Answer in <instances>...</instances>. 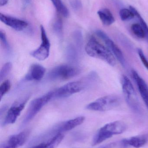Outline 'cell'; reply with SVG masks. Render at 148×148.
Returning a JSON list of instances; mask_svg holds the SVG:
<instances>
[{
	"label": "cell",
	"mask_w": 148,
	"mask_h": 148,
	"mask_svg": "<svg viewBox=\"0 0 148 148\" xmlns=\"http://www.w3.org/2000/svg\"><path fill=\"white\" fill-rule=\"evenodd\" d=\"M85 51L89 56L101 60L111 66H114L116 64V59L112 52L93 36L86 44Z\"/></svg>",
	"instance_id": "cell-1"
},
{
	"label": "cell",
	"mask_w": 148,
	"mask_h": 148,
	"mask_svg": "<svg viewBox=\"0 0 148 148\" xmlns=\"http://www.w3.org/2000/svg\"><path fill=\"white\" fill-rule=\"evenodd\" d=\"M127 128L125 123L120 121H115L105 124L96 134L92 141V146L99 145L114 136L123 134Z\"/></svg>",
	"instance_id": "cell-2"
},
{
	"label": "cell",
	"mask_w": 148,
	"mask_h": 148,
	"mask_svg": "<svg viewBox=\"0 0 148 148\" xmlns=\"http://www.w3.org/2000/svg\"><path fill=\"white\" fill-rule=\"evenodd\" d=\"M121 84L123 95L129 107L134 112L140 113V101L134 86L129 78L126 76H123Z\"/></svg>",
	"instance_id": "cell-3"
},
{
	"label": "cell",
	"mask_w": 148,
	"mask_h": 148,
	"mask_svg": "<svg viewBox=\"0 0 148 148\" xmlns=\"http://www.w3.org/2000/svg\"><path fill=\"white\" fill-rule=\"evenodd\" d=\"M120 103V98L118 96L109 95L90 103L86 106V109L92 111L105 112L117 108Z\"/></svg>",
	"instance_id": "cell-4"
},
{
	"label": "cell",
	"mask_w": 148,
	"mask_h": 148,
	"mask_svg": "<svg viewBox=\"0 0 148 148\" xmlns=\"http://www.w3.org/2000/svg\"><path fill=\"white\" fill-rule=\"evenodd\" d=\"M89 85L84 79L83 81L70 82L53 91V98L61 99L67 98L78 93Z\"/></svg>",
	"instance_id": "cell-5"
},
{
	"label": "cell",
	"mask_w": 148,
	"mask_h": 148,
	"mask_svg": "<svg viewBox=\"0 0 148 148\" xmlns=\"http://www.w3.org/2000/svg\"><path fill=\"white\" fill-rule=\"evenodd\" d=\"M53 98V92L52 91L33 100L30 102L28 112L23 120V125L31 121L42 108Z\"/></svg>",
	"instance_id": "cell-6"
},
{
	"label": "cell",
	"mask_w": 148,
	"mask_h": 148,
	"mask_svg": "<svg viewBox=\"0 0 148 148\" xmlns=\"http://www.w3.org/2000/svg\"><path fill=\"white\" fill-rule=\"evenodd\" d=\"M79 73V69L73 66L60 65L54 68L49 72L48 77L53 81L65 80L73 78Z\"/></svg>",
	"instance_id": "cell-7"
},
{
	"label": "cell",
	"mask_w": 148,
	"mask_h": 148,
	"mask_svg": "<svg viewBox=\"0 0 148 148\" xmlns=\"http://www.w3.org/2000/svg\"><path fill=\"white\" fill-rule=\"evenodd\" d=\"M41 43L38 48L31 52L30 54L38 60L43 61L49 56L50 43L45 29L42 25L41 26Z\"/></svg>",
	"instance_id": "cell-8"
},
{
	"label": "cell",
	"mask_w": 148,
	"mask_h": 148,
	"mask_svg": "<svg viewBox=\"0 0 148 148\" xmlns=\"http://www.w3.org/2000/svg\"><path fill=\"white\" fill-rule=\"evenodd\" d=\"M96 34L105 42L106 47L112 52L116 59L123 66L125 67L126 65V60L120 49L103 31L97 30L96 31Z\"/></svg>",
	"instance_id": "cell-9"
},
{
	"label": "cell",
	"mask_w": 148,
	"mask_h": 148,
	"mask_svg": "<svg viewBox=\"0 0 148 148\" xmlns=\"http://www.w3.org/2000/svg\"><path fill=\"white\" fill-rule=\"evenodd\" d=\"M29 97L24 100L15 102L7 112V115L4 118L3 125L13 124L15 122L21 111L25 108V105L28 100Z\"/></svg>",
	"instance_id": "cell-10"
},
{
	"label": "cell",
	"mask_w": 148,
	"mask_h": 148,
	"mask_svg": "<svg viewBox=\"0 0 148 148\" xmlns=\"http://www.w3.org/2000/svg\"><path fill=\"white\" fill-rule=\"evenodd\" d=\"M29 132L23 131L10 136L6 141L1 144L0 148H18L22 146L28 139Z\"/></svg>",
	"instance_id": "cell-11"
},
{
	"label": "cell",
	"mask_w": 148,
	"mask_h": 148,
	"mask_svg": "<svg viewBox=\"0 0 148 148\" xmlns=\"http://www.w3.org/2000/svg\"><path fill=\"white\" fill-rule=\"evenodd\" d=\"M148 141V135L143 134L124 139L120 141V143L121 147H133L135 148H140L145 146Z\"/></svg>",
	"instance_id": "cell-12"
},
{
	"label": "cell",
	"mask_w": 148,
	"mask_h": 148,
	"mask_svg": "<svg viewBox=\"0 0 148 148\" xmlns=\"http://www.w3.org/2000/svg\"><path fill=\"white\" fill-rule=\"evenodd\" d=\"M0 20L7 26L10 27L17 31H22L28 26L27 22L15 17L0 14Z\"/></svg>",
	"instance_id": "cell-13"
},
{
	"label": "cell",
	"mask_w": 148,
	"mask_h": 148,
	"mask_svg": "<svg viewBox=\"0 0 148 148\" xmlns=\"http://www.w3.org/2000/svg\"><path fill=\"white\" fill-rule=\"evenodd\" d=\"M133 78L138 87L139 92L148 109V86L144 79L135 70L132 71Z\"/></svg>",
	"instance_id": "cell-14"
},
{
	"label": "cell",
	"mask_w": 148,
	"mask_h": 148,
	"mask_svg": "<svg viewBox=\"0 0 148 148\" xmlns=\"http://www.w3.org/2000/svg\"><path fill=\"white\" fill-rule=\"evenodd\" d=\"M46 69L44 67L39 64H33L30 68L28 73L24 77V80L27 81H41L45 75Z\"/></svg>",
	"instance_id": "cell-15"
},
{
	"label": "cell",
	"mask_w": 148,
	"mask_h": 148,
	"mask_svg": "<svg viewBox=\"0 0 148 148\" xmlns=\"http://www.w3.org/2000/svg\"><path fill=\"white\" fill-rule=\"evenodd\" d=\"M84 120L85 117L84 116H81L63 122L58 127L57 133H62L63 132L70 131L76 127L81 125L84 122Z\"/></svg>",
	"instance_id": "cell-16"
},
{
	"label": "cell",
	"mask_w": 148,
	"mask_h": 148,
	"mask_svg": "<svg viewBox=\"0 0 148 148\" xmlns=\"http://www.w3.org/2000/svg\"><path fill=\"white\" fill-rule=\"evenodd\" d=\"M97 14L103 24L105 26H110L115 21L113 14L108 9L103 8L100 10Z\"/></svg>",
	"instance_id": "cell-17"
},
{
	"label": "cell",
	"mask_w": 148,
	"mask_h": 148,
	"mask_svg": "<svg viewBox=\"0 0 148 148\" xmlns=\"http://www.w3.org/2000/svg\"><path fill=\"white\" fill-rule=\"evenodd\" d=\"M64 138L62 133H57L47 142L43 143V148H56L61 142Z\"/></svg>",
	"instance_id": "cell-18"
},
{
	"label": "cell",
	"mask_w": 148,
	"mask_h": 148,
	"mask_svg": "<svg viewBox=\"0 0 148 148\" xmlns=\"http://www.w3.org/2000/svg\"><path fill=\"white\" fill-rule=\"evenodd\" d=\"M56 10L64 17H67L69 14L68 10L64 5L61 0H50Z\"/></svg>",
	"instance_id": "cell-19"
},
{
	"label": "cell",
	"mask_w": 148,
	"mask_h": 148,
	"mask_svg": "<svg viewBox=\"0 0 148 148\" xmlns=\"http://www.w3.org/2000/svg\"><path fill=\"white\" fill-rule=\"evenodd\" d=\"M129 9L134 12L135 16H136L138 18V20H139L140 24L142 26L144 31H145V37L147 39L148 42V26L147 24L135 8H134L133 6H129Z\"/></svg>",
	"instance_id": "cell-20"
},
{
	"label": "cell",
	"mask_w": 148,
	"mask_h": 148,
	"mask_svg": "<svg viewBox=\"0 0 148 148\" xmlns=\"http://www.w3.org/2000/svg\"><path fill=\"white\" fill-rule=\"evenodd\" d=\"M131 29L132 33L136 37L140 39L145 38V31L140 24L134 23L131 26Z\"/></svg>",
	"instance_id": "cell-21"
},
{
	"label": "cell",
	"mask_w": 148,
	"mask_h": 148,
	"mask_svg": "<svg viewBox=\"0 0 148 148\" xmlns=\"http://www.w3.org/2000/svg\"><path fill=\"white\" fill-rule=\"evenodd\" d=\"M73 44H70L67 48V55L68 59L70 61H75L78 57L77 48Z\"/></svg>",
	"instance_id": "cell-22"
},
{
	"label": "cell",
	"mask_w": 148,
	"mask_h": 148,
	"mask_svg": "<svg viewBox=\"0 0 148 148\" xmlns=\"http://www.w3.org/2000/svg\"><path fill=\"white\" fill-rule=\"evenodd\" d=\"M119 15L121 19L123 21L131 20L135 16L134 12L130 9H122L119 12Z\"/></svg>",
	"instance_id": "cell-23"
},
{
	"label": "cell",
	"mask_w": 148,
	"mask_h": 148,
	"mask_svg": "<svg viewBox=\"0 0 148 148\" xmlns=\"http://www.w3.org/2000/svg\"><path fill=\"white\" fill-rule=\"evenodd\" d=\"M12 65L11 62L5 63L2 67L0 71V81L2 82L9 74L12 69Z\"/></svg>",
	"instance_id": "cell-24"
},
{
	"label": "cell",
	"mask_w": 148,
	"mask_h": 148,
	"mask_svg": "<svg viewBox=\"0 0 148 148\" xmlns=\"http://www.w3.org/2000/svg\"><path fill=\"white\" fill-rule=\"evenodd\" d=\"M11 88V83L9 80H6L3 82L0 86V98L1 100L3 97L7 94Z\"/></svg>",
	"instance_id": "cell-25"
},
{
	"label": "cell",
	"mask_w": 148,
	"mask_h": 148,
	"mask_svg": "<svg viewBox=\"0 0 148 148\" xmlns=\"http://www.w3.org/2000/svg\"><path fill=\"white\" fill-rule=\"evenodd\" d=\"M53 30L59 37H61L63 33V23L61 20L58 19L54 23Z\"/></svg>",
	"instance_id": "cell-26"
},
{
	"label": "cell",
	"mask_w": 148,
	"mask_h": 148,
	"mask_svg": "<svg viewBox=\"0 0 148 148\" xmlns=\"http://www.w3.org/2000/svg\"><path fill=\"white\" fill-rule=\"evenodd\" d=\"M0 39H1V43L3 48L6 49L7 52H9L10 50L9 44L8 42L5 33L2 30L0 31Z\"/></svg>",
	"instance_id": "cell-27"
},
{
	"label": "cell",
	"mask_w": 148,
	"mask_h": 148,
	"mask_svg": "<svg viewBox=\"0 0 148 148\" xmlns=\"http://www.w3.org/2000/svg\"><path fill=\"white\" fill-rule=\"evenodd\" d=\"M74 40L76 45L78 47H80L82 43L83 37L81 32L80 30H76L74 32L73 34Z\"/></svg>",
	"instance_id": "cell-28"
},
{
	"label": "cell",
	"mask_w": 148,
	"mask_h": 148,
	"mask_svg": "<svg viewBox=\"0 0 148 148\" xmlns=\"http://www.w3.org/2000/svg\"><path fill=\"white\" fill-rule=\"evenodd\" d=\"M138 54L142 64L144 65L147 70H148V60L143 51L141 49H138Z\"/></svg>",
	"instance_id": "cell-29"
},
{
	"label": "cell",
	"mask_w": 148,
	"mask_h": 148,
	"mask_svg": "<svg viewBox=\"0 0 148 148\" xmlns=\"http://www.w3.org/2000/svg\"><path fill=\"white\" fill-rule=\"evenodd\" d=\"M70 4L71 7L75 10H78L82 8V3L80 0H70Z\"/></svg>",
	"instance_id": "cell-30"
},
{
	"label": "cell",
	"mask_w": 148,
	"mask_h": 148,
	"mask_svg": "<svg viewBox=\"0 0 148 148\" xmlns=\"http://www.w3.org/2000/svg\"><path fill=\"white\" fill-rule=\"evenodd\" d=\"M8 1L9 0H0V6H4L8 3Z\"/></svg>",
	"instance_id": "cell-31"
},
{
	"label": "cell",
	"mask_w": 148,
	"mask_h": 148,
	"mask_svg": "<svg viewBox=\"0 0 148 148\" xmlns=\"http://www.w3.org/2000/svg\"><path fill=\"white\" fill-rule=\"evenodd\" d=\"M31 0H23V5L24 6H27L30 3Z\"/></svg>",
	"instance_id": "cell-32"
}]
</instances>
